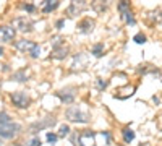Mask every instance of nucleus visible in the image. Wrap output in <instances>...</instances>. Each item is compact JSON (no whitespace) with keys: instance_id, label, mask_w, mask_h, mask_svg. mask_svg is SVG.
<instances>
[{"instance_id":"a211bd4d","label":"nucleus","mask_w":162,"mask_h":146,"mask_svg":"<svg viewBox=\"0 0 162 146\" xmlns=\"http://www.w3.org/2000/svg\"><path fill=\"white\" fill-rule=\"evenodd\" d=\"M133 41H135L136 44H144L146 42V36L144 34H136L135 38H133Z\"/></svg>"},{"instance_id":"4468645a","label":"nucleus","mask_w":162,"mask_h":146,"mask_svg":"<svg viewBox=\"0 0 162 146\" xmlns=\"http://www.w3.org/2000/svg\"><path fill=\"white\" fill-rule=\"evenodd\" d=\"M11 80H16V81H26V71H24V70H21V71L13 73Z\"/></svg>"},{"instance_id":"412c9836","label":"nucleus","mask_w":162,"mask_h":146,"mask_svg":"<svg viewBox=\"0 0 162 146\" xmlns=\"http://www.w3.org/2000/svg\"><path fill=\"white\" fill-rule=\"evenodd\" d=\"M125 18H126V23H130V25H135V18H133V13H131V11L125 13Z\"/></svg>"},{"instance_id":"dca6fc26","label":"nucleus","mask_w":162,"mask_h":146,"mask_svg":"<svg viewBox=\"0 0 162 146\" xmlns=\"http://www.w3.org/2000/svg\"><path fill=\"white\" fill-rule=\"evenodd\" d=\"M102 50H104V44H96V46L93 47V54L96 57H101L102 55Z\"/></svg>"},{"instance_id":"5701e85b","label":"nucleus","mask_w":162,"mask_h":146,"mask_svg":"<svg viewBox=\"0 0 162 146\" xmlns=\"http://www.w3.org/2000/svg\"><path fill=\"white\" fill-rule=\"evenodd\" d=\"M28 146H41V140H39V138H33L31 143L28 144Z\"/></svg>"},{"instance_id":"aec40b11","label":"nucleus","mask_w":162,"mask_h":146,"mask_svg":"<svg viewBox=\"0 0 162 146\" xmlns=\"http://www.w3.org/2000/svg\"><path fill=\"white\" fill-rule=\"evenodd\" d=\"M57 140H59V136L55 135V133H50V131L47 133V141H49V143H55Z\"/></svg>"},{"instance_id":"4be33fe9","label":"nucleus","mask_w":162,"mask_h":146,"mask_svg":"<svg viewBox=\"0 0 162 146\" xmlns=\"http://www.w3.org/2000/svg\"><path fill=\"white\" fill-rule=\"evenodd\" d=\"M68 133H70V127H68V125H62V127H60V135H62V136H67Z\"/></svg>"},{"instance_id":"c85d7f7f","label":"nucleus","mask_w":162,"mask_h":146,"mask_svg":"<svg viewBox=\"0 0 162 146\" xmlns=\"http://www.w3.org/2000/svg\"><path fill=\"white\" fill-rule=\"evenodd\" d=\"M0 146H2V143H0Z\"/></svg>"},{"instance_id":"7ed1b4c3","label":"nucleus","mask_w":162,"mask_h":146,"mask_svg":"<svg viewBox=\"0 0 162 146\" xmlns=\"http://www.w3.org/2000/svg\"><path fill=\"white\" fill-rule=\"evenodd\" d=\"M20 125L18 123H8V125H0V138L3 140H10L13 138L18 131H20Z\"/></svg>"},{"instance_id":"393cba45","label":"nucleus","mask_w":162,"mask_h":146,"mask_svg":"<svg viewBox=\"0 0 162 146\" xmlns=\"http://www.w3.org/2000/svg\"><path fill=\"white\" fill-rule=\"evenodd\" d=\"M97 86H99V89H104V88L107 86V81H102V80H97Z\"/></svg>"},{"instance_id":"39448f33","label":"nucleus","mask_w":162,"mask_h":146,"mask_svg":"<svg viewBox=\"0 0 162 146\" xmlns=\"http://www.w3.org/2000/svg\"><path fill=\"white\" fill-rule=\"evenodd\" d=\"M15 26H18V29H20V31H23V33L33 31V23L29 20H26V18H16L15 20Z\"/></svg>"},{"instance_id":"ddd939ff","label":"nucleus","mask_w":162,"mask_h":146,"mask_svg":"<svg viewBox=\"0 0 162 146\" xmlns=\"http://www.w3.org/2000/svg\"><path fill=\"white\" fill-rule=\"evenodd\" d=\"M59 7V2H46V5H44V8H42V11L44 13H50L52 10H55Z\"/></svg>"},{"instance_id":"2eb2a0df","label":"nucleus","mask_w":162,"mask_h":146,"mask_svg":"<svg viewBox=\"0 0 162 146\" xmlns=\"http://www.w3.org/2000/svg\"><path fill=\"white\" fill-rule=\"evenodd\" d=\"M8 123H11L10 115L5 112H0V125H8Z\"/></svg>"},{"instance_id":"b1692460","label":"nucleus","mask_w":162,"mask_h":146,"mask_svg":"<svg viewBox=\"0 0 162 146\" xmlns=\"http://www.w3.org/2000/svg\"><path fill=\"white\" fill-rule=\"evenodd\" d=\"M23 8H24L26 11H29V13H33L34 10H36V8H34V5H31V3H28V5H24V7H23Z\"/></svg>"},{"instance_id":"f257e3e1","label":"nucleus","mask_w":162,"mask_h":146,"mask_svg":"<svg viewBox=\"0 0 162 146\" xmlns=\"http://www.w3.org/2000/svg\"><path fill=\"white\" fill-rule=\"evenodd\" d=\"M67 119L72 122H80V123H88L89 122V115L81 112L78 107H70L67 111Z\"/></svg>"},{"instance_id":"423d86ee","label":"nucleus","mask_w":162,"mask_h":146,"mask_svg":"<svg viewBox=\"0 0 162 146\" xmlns=\"http://www.w3.org/2000/svg\"><path fill=\"white\" fill-rule=\"evenodd\" d=\"M80 146H94V133L86 131L80 135Z\"/></svg>"},{"instance_id":"9b49d317","label":"nucleus","mask_w":162,"mask_h":146,"mask_svg":"<svg viewBox=\"0 0 162 146\" xmlns=\"http://www.w3.org/2000/svg\"><path fill=\"white\" fill-rule=\"evenodd\" d=\"M83 7H84V3H83V2H80V3H78V2H73V3H72V7L68 8V11L72 13V15H78V11L83 8Z\"/></svg>"},{"instance_id":"bb28decb","label":"nucleus","mask_w":162,"mask_h":146,"mask_svg":"<svg viewBox=\"0 0 162 146\" xmlns=\"http://www.w3.org/2000/svg\"><path fill=\"white\" fill-rule=\"evenodd\" d=\"M3 55V47H0V57Z\"/></svg>"},{"instance_id":"cd10ccee","label":"nucleus","mask_w":162,"mask_h":146,"mask_svg":"<svg viewBox=\"0 0 162 146\" xmlns=\"http://www.w3.org/2000/svg\"><path fill=\"white\" fill-rule=\"evenodd\" d=\"M13 146H21V144H13Z\"/></svg>"},{"instance_id":"f03ea898","label":"nucleus","mask_w":162,"mask_h":146,"mask_svg":"<svg viewBox=\"0 0 162 146\" xmlns=\"http://www.w3.org/2000/svg\"><path fill=\"white\" fill-rule=\"evenodd\" d=\"M11 102H13V106H16L20 109H26L28 106H29V98H28V94L23 93V91H18V93H13L11 96H10Z\"/></svg>"},{"instance_id":"9d476101","label":"nucleus","mask_w":162,"mask_h":146,"mask_svg":"<svg viewBox=\"0 0 162 146\" xmlns=\"http://www.w3.org/2000/svg\"><path fill=\"white\" fill-rule=\"evenodd\" d=\"M122 133H123V140H125V143H131L133 140H135V131H133L131 128H125Z\"/></svg>"},{"instance_id":"f8f14e48","label":"nucleus","mask_w":162,"mask_h":146,"mask_svg":"<svg viewBox=\"0 0 162 146\" xmlns=\"http://www.w3.org/2000/svg\"><path fill=\"white\" fill-rule=\"evenodd\" d=\"M57 96H59L63 102H65V104H72L73 99H75V94H73V93H70V94H62V93H59Z\"/></svg>"},{"instance_id":"f3484780","label":"nucleus","mask_w":162,"mask_h":146,"mask_svg":"<svg viewBox=\"0 0 162 146\" xmlns=\"http://www.w3.org/2000/svg\"><path fill=\"white\" fill-rule=\"evenodd\" d=\"M118 10H120L123 15L128 13L130 11V3L128 2H120V3H118Z\"/></svg>"},{"instance_id":"a878e982","label":"nucleus","mask_w":162,"mask_h":146,"mask_svg":"<svg viewBox=\"0 0 162 146\" xmlns=\"http://www.w3.org/2000/svg\"><path fill=\"white\" fill-rule=\"evenodd\" d=\"M63 23H65V20H59V21H57V28H62Z\"/></svg>"},{"instance_id":"6e6552de","label":"nucleus","mask_w":162,"mask_h":146,"mask_svg":"<svg viewBox=\"0 0 162 146\" xmlns=\"http://www.w3.org/2000/svg\"><path fill=\"white\" fill-rule=\"evenodd\" d=\"M16 49H20V50H23V52H28L29 54L31 50L36 47V44L34 42H31V41H26V39H21V41H16Z\"/></svg>"},{"instance_id":"20e7f679","label":"nucleus","mask_w":162,"mask_h":146,"mask_svg":"<svg viewBox=\"0 0 162 146\" xmlns=\"http://www.w3.org/2000/svg\"><path fill=\"white\" fill-rule=\"evenodd\" d=\"M15 28L11 26H0V42H11L15 39Z\"/></svg>"},{"instance_id":"0eeeda50","label":"nucleus","mask_w":162,"mask_h":146,"mask_svg":"<svg viewBox=\"0 0 162 146\" xmlns=\"http://www.w3.org/2000/svg\"><path fill=\"white\" fill-rule=\"evenodd\" d=\"M55 125V119L52 117H47V119L44 120H41V122H36V123H33V130H44V128H49V127H52Z\"/></svg>"},{"instance_id":"6ab92c4d","label":"nucleus","mask_w":162,"mask_h":146,"mask_svg":"<svg viewBox=\"0 0 162 146\" xmlns=\"http://www.w3.org/2000/svg\"><path fill=\"white\" fill-rule=\"evenodd\" d=\"M39 54H41V47L36 44V47H34V49L31 50V52H29V55H31L33 58H37V57H39Z\"/></svg>"},{"instance_id":"1a4fd4ad","label":"nucleus","mask_w":162,"mask_h":146,"mask_svg":"<svg viewBox=\"0 0 162 146\" xmlns=\"http://www.w3.org/2000/svg\"><path fill=\"white\" fill-rule=\"evenodd\" d=\"M67 54H68V49L65 47V46H62V47H55L54 49V54H52V58H65L67 57Z\"/></svg>"}]
</instances>
